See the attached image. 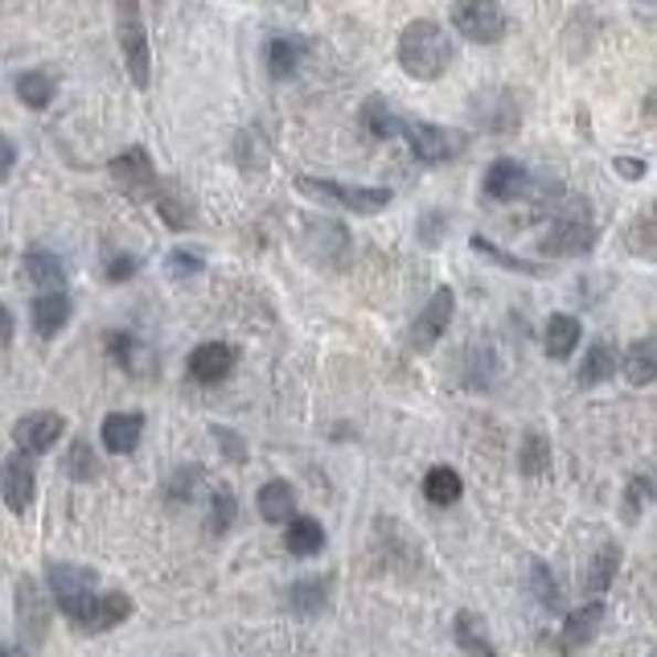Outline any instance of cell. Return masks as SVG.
<instances>
[{
    "mask_svg": "<svg viewBox=\"0 0 657 657\" xmlns=\"http://www.w3.org/2000/svg\"><path fill=\"white\" fill-rule=\"evenodd\" d=\"M453 54L456 45L439 21H411L407 30L399 33V66L420 83L439 78L453 66Z\"/></svg>",
    "mask_w": 657,
    "mask_h": 657,
    "instance_id": "obj_1",
    "label": "cell"
},
{
    "mask_svg": "<svg viewBox=\"0 0 657 657\" xmlns=\"http://www.w3.org/2000/svg\"><path fill=\"white\" fill-rule=\"evenodd\" d=\"M50 592L59 600V608L66 621L91 628L95 625V613H99V580L91 575L87 568H74V563H54L50 568Z\"/></svg>",
    "mask_w": 657,
    "mask_h": 657,
    "instance_id": "obj_2",
    "label": "cell"
},
{
    "mask_svg": "<svg viewBox=\"0 0 657 657\" xmlns=\"http://www.w3.org/2000/svg\"><path fill=\"white\" fill-rule=\"evenodd\" d=\"M116 38H119V54L128 66L131 87H148L152 78V54H148V30H145V9L140 0H116Z\"/></svg>",
    "mask_w": 657,
    "mask_h": 657,
    "instance_id": "obj_3",
    "label": "cell"
},
{
    "mask_svg": "<svg viewBox=\"0 0 657 657\" xmlns=\"http://www.w3.org/2000/svg\"><path fill=\"white\" fill-rule=\"evenodd\" d=\"M296 190L325 205L350 210V214H379V210L391 205V190H379V186H346V181H325V177H300Z\"/></svg>",
    "mask_w": 657,
    "mask_h": 657,
    "instance_id": "obj_4",
    "label": "cell"
},
{
    "mask_svg": "<svg viewBox=\"0 0 657 657\" xmlns=\"http://www.w3.org/2000/svg\"><path fill=\"white\" fill-rule=\"evenodd\" d=\"M539 247L547 255H587L596 247V226L587 219V202L568 198V205L555 214V226L542 234Z\"/></svg>",
    "mask_w": 657,
    "mask_h": 657,
    "instance_id": "obj_5",
    "label": "cell"
},
{
    "mask_svg": "<svg viewBox=\"0 0 657 657\" xmlns=\"http://www.w3.org/2000/svg\"><path fill=\"white\" fill-rule=\"evenodd\" d=\"M506 9L497 0H456L453 30L473 45H494L506 38Z\"/></svg>",
    "mask_w": 657,
    "mask_h": 657,
    "instance_id": "obj_6",
    "label": "cell"
},
{
    "mask_svg": "<svg viewBox=\"0 0 657 657\" xmlns=\"http://www.w3.org/2000/svg\"><path fill=\"white\" fill-rule=\"evenodd\" d=\"M107 177L131 202H152L157 190H161V177H157V165L148 157V148H124L116 161L107 165Z\"/></svg>",
    "mask_w": 657,
    "mask_h": 657,
    "instance_id": "obj_7",
    "label": "cell"
},
{
    "mask_svg": "<svg viewBox=\"0 0 657 657\" xmlns=\"http://www.w3.org/2000/svg\"><path fill=\"white\" fill-rule=\"evenodd\" d=\"M399 136H403L411 152L427 165L453 161V157H460V148H465V136H460V131L436 128V124H427V119H411V116L399 119Z\"/></svg>",
    "mask_w": 657,
    "mask_h": 657,
    "instance_id": "obj_8",
    "label": "cell"
},
{
    "mask_svg": "<svg viewBox=\"0 0 657 657\" xmlns=\"http://www.w3.org/2000/svg\"><path fill=\"white\" fill-rule=\"evenodd\" d=\"M45 625H50V613H45V600L38 592L30 575L17 580V637H21V649L25 654H38L45 642Z\"/></svg>",
    "mask_w": 657,
    "mask_h": 657,
    "instance_id": "obj_9",
    "label": "cell"
},
{
    "mask_svg": "<svg viewBox=\"0 0 657 657\" xmlns=\"http://www.w3.org/2000/svg\"><path fill=\"white\" fill-rule=\"evenodd\" d=\"M62 432H66V420H62L59 411H33V415H21V420H17L13 439L25 456H42L59 444Z\"/></svg>",
    "mask_w": 657,
    "mask_h": 657,
    "instance_id": "obj_10",
    "label": "cell"
},
{
    "mask_svg": "<svg viewBox=\"0 0 657 657\" xmlns=\"http://www.w3.org/2000/svg\"><path fill=\"white\" fill-rule=\"evenodd\" d=\"M453 308H456V296L453 288H439L432 300L424 305V312L415 317V325H411V350H432L439 337L448 333V321H453Z\"/></svg>",
    "mask_w": 657,
    "mask_h": 657,
    "instance_id": "obj_11",
    "label": "cell"
},
{
    "mask_svg": "<svg viewBox=\"0 0 657 657\" xmlns=\"http://www.w3.org/2000/svg\"><path fill=\"white\" fill-rule=\"evenodd\" d=\"M33 494H38V473H33L30 456L13 453L0 465V497L13 513H25L33 506Z\"/></svg>",
    "mask_w": 657,
    "mask_h": 657,
    "instance_id": "obj_12",
    "label": "cell"
},
{
    "mask_svg": "<svg viewBox=\"0 0 657 657\" xmlns=\"http://www.w3.org/2000/svg\"><path fill=\"white\" fill-rule=\"evenodd\" d=\"M234 370V350L226 341H205L190 353V379L202 386H219L222 379H231Z\"/></svg>",
    "mask_w": 657,
    "mask_h": 657,
    "instance_id": "obj_13",
    "label": "cell"
},
{
    "mask_svg": "<svg viewBox=\"0 0 657 657\" xmlns=\"http://www.w3.org/2000/svg\"><path fill=\"white\" fill-rule=\"evenodd\" d=\"M103 436V448L116 456H128L140 436H145V415H136V411H116V415H107L99 427Z\"/></svg>",
    "mask_w": 657,
    "mask_h": 657,
    "instance_id": "obj_14",
    "label": "cell"
},
{
    "mask_svg": "<svg viewBox=\"0 0 657 657\" xmlns=\"http://www.w3.org/2000/svg\"><path fill=\"white\" fill-rule=\"evenodd\" d=\"M526 190H530V173H526L518 161L501 157V161L489 165V173H485V193H489L494 202H513V198H526Z\"/></svg>",
    "mask_w": 657,
    "mask_h": 657,
    "instance_id": "obj_15",
    "label": "cell"
},
{
    "mask_svg": "<svg viewBox=\"0 0 657 657\" xmlns=\"http://www.w3.org/2000/svg\"><path fill=\"white\" fill-rule=\"evenodd\" d=\"M604 616H608V608H604V600H587L580 613L568 616V625H563V633H559V649L563 654H571V649H580V645H587L592 637L600 633V625H604Z\"/></svg>",
    "mask_w": 657,
    "mask_h": 657,
    "instance_id": "obj_16",
    "label": "cell"
},
{
    "mask_svg": "<svg viewBox=\"0 0 657 657\" xmlns=\"http://www.w3.org/2000/svg\"><path fill=\"white\" fill-rule=\"evenodd\" d=\"M71 296L62 293V288H54V293H42L38 300H33V333L38 337H54L66 329V321H71Z\"/></svg>",
    "mask_w": 657,
    "mask_h": 657,
    "instance_id": "obj_17",
    "label": "cell"
},
{
    "mask_svg": "<svg viewBox=\"0 0 657 657\" xmlns=\"http://www.w3.org/2000/svg\"><path fill=\"white\" fill-rule=\"evenodd\" d=\"M255 506H259V518L263 522H293L296 518V494L288 481H267L259 489V497H255Z\"/></svg>",
    "mask_w": 657,
    "mask_h": 657,
    "instance_id": "obj_18",
    "label": "cell"
},
{
    "mask_svg": "<svg viewBox=\"0 0 657 657\" xmlns=\"http://www.w3.org/2000/svg\"><path fill=\"white\" fill-rule=\"evenodd\" d=\"M621 370H625V379L633 382V386H649V382H657V337L633 341V346L625 350Z\"/></svg>",
    "mask_w": 657,
    "mask_h": 657,
    "instance_id": "obj_19",
    "label": "cell"
},
{
    "mask_svg": "<svg viewBox=\"0 0 657 657\" xmlns=\"http://www.w3.org/2000/svg\"><path fill=\"white\" fill-rule=\"evenodd\" d=\"M157 205H161V219L169 231H186V226H193V202L181 181H161Z\"/></svg>",
    "mask_w": 657,
    "mask_h": 657,
    "instance_id": "obj_20",
    "label": "cell"
},
{
    "mask_svg": "<svg viewBox=\"0 0 657 657\" xmlns=\"http://www.w3.org/2000/svg\"><path fill=\"white\" fill-rule=\"evenodd\" d=\"M59 95V78L50 71H25L17 74V99L25 103L30 112H45Z\"/></svg>",
    "mask_w": 657,
    "mask_h": 657,
    "instance_id": "obj_21",
    "label": "cell"
},
{
    "mask_svg": "<svg viewBox=\"0 0 657 657\" xmlns=\"http://www.w3.org/2000/svg\"><path fill=\"white\" fill-rule=\"evenodd\" d=\"M25 276H30L42 293H54V288L66 284V267H62V259L54 255V251L33 247V251H25Z\"/></svg>",
    "mask_w": 657,
    "mask_h": 657,
    "instance_id": "obj_22",
    "label": "cell"
},
{
    "mask_svg": "<svg viewBox=\"0 0 657 657\" xmlns=\"http://www.w3.org/2000/svg\"><path fill=\"white\" fill-rule=\"evenodd\" d=\"M616 568H621V547L616 542H604L596 555H592V563H587V575H584V592L592 600H600L604 592H608V584H613Z\"/></svg>",
    "mask_w": 657,
    "mask_h": 657,
    "instance_id": "obj_23",
    "label": "cell"
},
{
    "mask_svg": "<svg viewBox=\"0 0 657 657\" xmlns=\"http://www.w3.org/2000/svg\"><path fill=\"white\" fill-rule=\"evenodd\" d=\"M453 637H456V645H460V649H465L468 657H497V645L489 642V633H485V621H481V616L456 613Z\"/></svg>",
    "mask_w": 657,
    "mask_h": 657,
    "instance_id": "obj_24",
    "label": "cell"
},
{
    "mask_svg": "<svg viewBox=\"0 0 657 657\" xmlns=\"http://www.w3.org/2000/svg\"><path fill=\"white\" fill-rule=\"evenodd\" d=\"M542 346H547V353H551L555 362H563V358L580 346V321H575L571 312H555V317L547 321V329H542Z\"/></svg>",
    "mask_w": 657,
    "mask_h": 657,
    "instance_id": "obj_25",
    "label": "cell"
},
{
    "mask_svg": "<svg viewBox=\"0 0 657 657\" xmlns=\"http://www.w3.org/2000/svg\"><path fill=\"white\" fill-rule=\"evenodd\" d=\"M284 547H288L296 559L317 555V551L325 547L321 522H317V518H293V522H288V530H284Z\"/></svg>",
    "mask_w": 657,
    "mask_h": 657,
    "instance_id": "obj_26",
    "label": "cell"
},
{
    "mask_svg": "<svg viewBox=\"0 0 657 657\" xmlns=\"http://www.w3.org/2000/svg\"><path fill=\"white\" fill-rule=\"evenodd\" d=\"M300 62H305V45L296 38H272L267 42V74L272 78H293L300 71Z\"/></svg>",
    "mask_w": 657,
    "mask_h": 657,
    "instance_id": "obj_27",
    "label": "cell"
},
{
    "mask_svg": "<svg viewBox=\"0 0 657 657\" xmlns=\"http://www.w3.org/2000/svg\"><path fill=\"white\" fill-rule=\"evenodd\" d=\"M613 370H616V350L608 341H592V350L580 362V386H600V382L613 379Z\"/></svg>",
    "mask_w": 657,
    "mask_h": 657,
    "instance_id": "obj_28",
    "label": "cell"
},
{
    "mask_svg": "<svg viewBox=\"0 0 657 657\" xmlns=\"http://www.w3.org/2000/svg\"><path fill=\"white\" fill-rule=\"evenodd\" d=\"M424 494H427L432 506H453L456 497L465 494V481H460V473H456V468L439 465L424 477Z\"/></svg>",
    "mask_w": 657,
    "mask_h": 657,
    "instance_id": "obj_29",
    "label": "cell"
},
{
    "mask_svg": "<svg viewBox=\"0 0 657 657\" xmlns=\"http://www.w3.org/2000/svg\"><path fill=\"white\" fill-rule=\"evenodd\" d=\"M399 119H403V116H394V112L382 99H370L362 107L365 131H370V136H379V140H391V136H399Z\"/></svg>",
    "mask_w": 657,
    "mask_h": 657,
    "instance_id": "obj_30",
    "label": "cell"
},
{
    "mask_svg": "<svg viewBox=\"0 0 657 657\" xmlns=\"http://www.w3.org/2000/svg\"><path fill=\"white\" fill-rule=\"evenodd\" d=\"M530 592H534V600H539L547 613H559L563 592H559V580L551 575V568H547V563H534V568H530Z\"/></svg>",
    "mask_w": 657,
    "mask_h": 657,
    "instance_id": "obj_31",
    "label": "cell"
},
{
    "mask_svg": "<svg viewBox=\"0 0 657 657\" xmlns=\"http://www.w3.org/2000/svg\"><path fill=\"white\" fill-rule=\"evenodd\" d=\"M107 353H112L128 374H140V365H145V346L131 333H107Z\"/></svg>",
    "mask_w": 657,
    "mask_h": 657,
    "instance_id": "obj_32",
    "label": "cell"
},
{
    "mask_svg": "<svg viewBox=\"0 0 657 657\" xmlns=\"http://www.w3.org/2000/svg\"><path fill=\"white\" fill-rule=\"evenodd\" d=\"M473 251H477L481 259H494L497 267H510V272H522V276H539V272H542L539 263L518 259V255H506V251L494 247V243H489V239H481V234H473Z\"/></svg>",
    "mask_w": 657,
    "mask_h": 657,
    "instance_id": "obj_33",
    "label": "cell"
},
{
    "mask_svg": "<svg viewBox=\"0 0 657 657\" xmlns=\"http://www.w3.org/2000/svg\"><path fill=\"white\" fill-rule=\"evenodd\" d=\"M522 473L526 477H539V473H547V465H551V444H547V436H539V432H530V436L522 439Z\"/></svg>",
    "mask_w": 657,
    "mask_h": 657,
    "instance_id": "obj_34",
    "label": "cell"
},
{
    "mask_svg": "<svg viewBox=\"0 0 657 657\" xmlns=\"http://www.w3.org/2000/svg\"><path fill=\"white\" fill-rule=\"evenodd\" d=\"M131 616V600L124 592H103L99 613H95V625L91 628H116Z\"/></svg>",
    "mask_w": 657,
    "mask_h": 657,
    "instance_id": "obj_35",
    "label": "cell"
},
{
    "mask_svg": "<svg viewBox=\"0 0 657 657\" xmlns=\"http://www.w3.org/2000/svg\"><path fill=\"white\" fill-rule=\"evenodd\" d=\"M325 587H329V580H305V584L293 587V608L296 613H317L325 604Z\"/></svg>",
    "mask_w": 657,
    "mask_h": 657,
    "instance_id": "obj_36",
    "label": "cell"
},
{
    "mask_svg": "<svg viewBox=\"0 0 657 657\" xmlns=\"http://www.w3.org/2000/svg\"><path fill=\"white\" fill-rule=\"evenodd\" d=\"M234 513H239V506H234L231 489H214V518H210V526H214V534H222V530H231V526H234Z\"/></svg>",
    "mask_w": 657,
    "mask_h": 657,
    "instance_id": "obj_37",
    "label": "cell"
},
{
    "mask_svg": "<svg viewBox=\"0 0 657 657\" xmlns=\"http://www.w3.org/2000/svg\"><path fill=\"white\" fill-rule=\"evenodd\" d=\"M66 473H71L74 481H91L95 477V460H91V448L78 439L71 448V456H66Z\"/></svg>",
    "mask_w": 657,
    "mask_h": 657,
    "instance_id": "obj_38",
    "label": "cell"
},
{
    "mask_svg": "<svg viewBox=\"0 0 657 657\" xmlns=\"http://www.w3.org/2000/svg\"><path fill=\"white\" fill-rule=\"evenodd\" d=\"M198 272H202V255H198V251L181 247V251H173V255H169V276L190 279V276H198Z\"/></svg>",
    "mask_w": 657,
    "mask_h": 657,
    "instance_id": "obj_39",
    "label": "cell"
},
{
    "mask_svg": "<svg viewBox=\"0 0 657 657\" xmlns=\"http://www.w3.org/2000/svg\"><path fill=\"white\" fill-rule=\"evenodd\" d=\"M136 267H140V263L131 259V255H112V259H107V279H112V284H124V279L136 276Z\"/></svg>",
    "mask_w": 657,
    "mask_h": 657,
    "instance_id": "obj_40",
    "label": "cell"
},
{
    "mask_svg": "<svg viewBox=\"0 0 657 657\" xmlns=\"http://www.w3.org/2000/svg\"><path fill=\"white\" fill-rule=\"evenodd\" d=\"M642 501H649V481H645V477H633V481H628V501H625L628 518H637V506H642Z\"/></svg>",
    "mask_w": 657,
    "mask_h": 657,
    "instance_id": "obj_41",
    "label": "cell"
},
{
    "mask_svg": "<svg viewBox=\"0 0 657 657\" xmlns=\"http://www.w3.org/2000/svg\"><path fill=\"white\" fill-rule=\"evenodd\" d=\"M628 9L642 25H657V0H628Z\"/></svg>",
    "mask_w": 657,
    "mask_h": 657,
    "instance_id": "obj_42",
    "label": "cell"
},
{
    "mask_svg": "<svg viewBox=\"0 0 657 657\" xmlns=\"http://www.w3.org/2000/svg\"><path fill=\"white\" fill-rule=\"evenodd\" d=\"M13 165H17V148H13V140H4L0 136V181L13 173Z\"/></svg>",
    "mask_w": 657,
    "mask_h": 657,
    "instance_id": "obj_43",
    "label": "cell"
},
{
    "mask_svg": "<svg viewBox=\"0 0 657 657\" xmlns=\"http://www.w3.org/2000/svg\"><path fill=\"white\" fill-rule=\"evenodd\" d=\"M214 436H219L222 444H226V456H231V460H243V456H247V453H243V439H234L231 432H222V427H214Z\"/></svg>",
    "mask_w": 657,
    "mask_h": 657,
    "instance_id": "obj_44",
    "label": "cell"
},
{
    "mask_svg": "<svg viewBox=\"0 0 657 657\" xmlns=\"http://www.w3.org/2000/svg\"><path fill=\"white\" fill-rule=\"evenodd\" d=\"M9 341H13V312L0 305V350H9Z\"/></svg>",
    "mask_w": 657,
    "mask_h": 657,
    "instance_id": "obj_45",
    "label": "cell"
},
{
    "mask_svg": "<svg viewBox=\"0 0 657 657\" xmlns=\"http://www.w3.org/2000/svg\"><path fill=\"white\" fill-rule=\"evenodd\" d=\"M616 169H621L625 177H642L645 173V165L642 161H628V157H621V161H616Z\"/></svg>",
    "mask_w": 657,
    "mask_h": 657,
    "instance_id": "obj_46",
    "label": "cell"
},
{
    "mask_svg": "<svg viewBox=\"0 0 657 657\" xmlns=\"http://www.w3.org/2000/svg\"><path fill=\"white\" fill-rule=\"evenodd\" d=\"M0 657H9V649H0Z\"/></svg>",
    "mask_w": 657,
    "mask_h": 657,
    "instance_id": "obj_47",
    "label": "cell"
}]
</instances>
